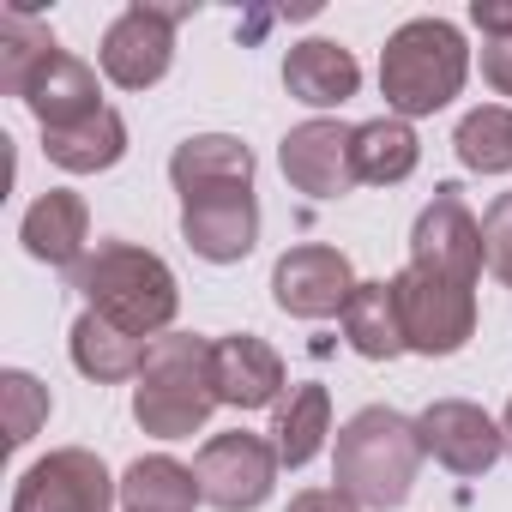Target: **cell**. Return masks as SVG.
Wrapping results in <instances>:
<instances>
[{
    "label": "cell",
    "mask_w": 512,
    "mask_h": 512,
    "mask_svg": "<svg viewBox=\"0 0 512 512\" xmlns=\"http://www.w3.org/2000/svg\"><path fill=\"white\" fill-rule=\"evenodd\" d=\"M422 434L416 416L392 410V404H368L338 428L332 446V488H344L362 512H392L410 500L416 470H422Z\"/></svg>",
    "instance_id": "cell-1"
},
{
    "label": "cell",
    "mask_w": 512,
    "mask_h": 512,
    "mask_svg": "<svg viewBox=\"0 0 512 512\" xmlns=\"http://www.w3.org/2000/svg\"><path fill=\"white\" fill-rule=\"evenodd\" d=\"M67 284L103 314L115 320L121 332L133 338H163L175 326V308H181V290H175V272L157 260L151 247H133V241H97L85 260L67 272Z\"/></svg>",
    "instance_id": "cell-2"
},
{
    "label": "cell",
    "mask_w": 512,
    "mask_h": 512,
    "mask_svg": "<svg viewBox=\"0 0 512 512\" xmlns=\"http://www.w3.org/2000/svg\"><path fill=\"white\" fill-rule=\"evenodd\" d=\"M217 374L211 344L193 332H163L145 350V368L133 380V422L151 440H193L217 410Z\"/></svg>",
    "instance_id": "cell-3"
},
{
    "label": "cell",
    "mask_w": 512,
    "mask_h": 512,
    "mask_svg": "<svg viewBox=\"0 0 512 512\" xmlns=\"http://www.w3.org/2000/svg\"><path fill=\"white\" fill-rule=\"evenodd\" d=\"M470 79V49L452 19H410L380 49V97L398 121L440 115Z\"/></svg>",
    "instance_id": "cell-4"
},
{
    "label": "cell",
    "mask_w": 512,
    "mask_h": 512,
    "mask_svg": "<svg viewBox=\"0 0 512 512\" xmlns=\"http://www.w3.org/2000/svg\"><path fill=\"white\" fill-rule=\"evenodd\" d=\"M278 446L266 434H247V428H229V434H211L193 458V476L205 488V506L217 512H260L278 488Z\"/></svg>",
    "instance_id": "cell-5"
},
{
    "label": "cell",
    "mask_w": 512,
    "mask_h": 512,
    "mask_svg": "<svg viewBox=\"0 0 512 512\" xmlns=\"http://www.w3.org/2000/svg\"><path fill=\"white\" fill-rule=\"evenodd\" d=\"M187 19V7H151V0H133L127 13L109 19L103 43H97V67L109 85L121 91H151L163 85L169 61H175V25Z\"/></svg>",
    "instance_id": "cell-6"
},
{
    "label": "cell",
    "mask_w": 512,
    "mask_h": 512,
    "mask_svg": "<svg viewBox=\"0 0 512 512\" xmlns=\"http://www.w3.org/2000/svg\"><path fill=\"white\" fill-rule=\"evenodd\" d=\"M398 302H404V338L416 356H458L476 338V284L440 278V272H416L404 266L398 278Z\"/></svg>",
    "instance_id": "cell-7"
},
{
    "label": "cell",
    "mask_w": 512,
    "mask_h": 512,
    "mask_svg": "<svg viewBox=\"0 0 512 512\" xmlns=\"http://www.w3.org/2000/svg\"><path fill=\"white\" fill-rule=\"evenodd\" d=\"M115 500H121V482L109 476V464L85 446H61L19 476L7 512H109Z\"/></svg>",
    "instance_id": "cell-8"
},
{
    "label": "cell",
    "mask_w": 512,
    "mask_h": 512,
    "mask_svg": "<svg viewBox=\"0 0 512 512\" xmlns=\"http://www.w3.org/2000/svg\"><path fill=\"white\" fill-rule=\"evenodd\" d=\"M356 266H350V253L326 247V241H302L290 247L284 260L272 266V302L290 314V320H344L350 296H356Z\"/></svg>",
    "instance_id": "cell-9"
},
{
    "label": "cell",
    "mask_w": 512,
    "mask_h": 512,
    "mask_svg": "<svg viewBox=\"0 0 512 512\" xmlns=\"http://www.w3.org/2000/svg\"><path fill=\"white\" fill-rule=\"evenodd\" d=\"M410 266H416V272L458 278V284H476V278H482V223L470 217V205H464V193H458L452 181H440L434 199L416 211Z\"/></svg>",
    "instance_id": "cell-10"
},
{
    "label": "cell",
    "mask_w": 512,
    "mask_h": 512,
    "mask_svg": "<svg viewBox=\"0 0 512 512\" xmlns=\"http://www.w3.org/2000/svg\"><path fill=\"white\" fill-rule=\"evenodd\" d=\"M278 163H284V181L308 199H344L362 181L356 175V127L332 121V115H314V121L290 127L284 145H278Z\"/></svg>",
    "instance_id": "cell-11"
},
{
    "label": "cell",
    "mask_w": 512,
    "mask_h": 512,
    "mask_svg": "<svg viewBox=\"0 0 512 512\" xmlns=\"http://www.w3.org/2000/svg\"><path fill=\"white\" fill-rule=\"evenodd\" d=\"M416 434H422V452L434 464H446L452 476H488L500 464V452H506L500 422L470 398H434L416 416Z\"/></svg>",
    "instance_id": "cell-12"
},
{
    "label": "cell",
    "mask_w": 512,
    "mask_h": 512,
    "mask_svg": "<svg viewBox=\"0 0 512 512\" xmlns=\"http://www.w3.org/2000/svg\"><path fill=\"white\" fill-rule=\"evenodd\" d=\"M181 241L211 266H235L260 241V199L253 187L235 193H205V199H181Z\"/></svg>",
    "instance_id": "cell-13"
},
{
    "label": "cell",
    "mask_w": 512,
    "mask_h": 512,
    "mask_svg": "<svg viewBox=\"0 0 512 512\" xmlns=\"http://www.w3.org/2000/svg\"><path fill=\"white\" fill-rule=\"evenodd\" d=\"M211 374H217V398L229 410H272L284 404V356L266 344V338H253V332H229L211 344Z\"/></svg>",
    "instance_id": "cell-14"
},
{
    "label": "cell",
    "mask_w": 512,
    "mask_h": 512,
    "mask_svg": "<svg viewBox=\"0 0 512 512\" xmlns=\"http://www.w3.org/2000/svg\"><path fill=\"white\" fill-rule=\"evenodd\" d=\"M25 109L37 115V127H43V133H61V127L91 121V115L103 109L97 67H91V61H79V55H67V49H55V55L31 73V85H25Z\"/></svg>",
    "instance_id": "cell-15"
},
{
    "label": "cell",
    "mask_w": 512,
    "mask_h": 512,
    "mask_svg": "<svg viewBox=\"0 0 512 512\" xmlns=\"http://www.w3.org/2000/svg\"><path fill=\"white\" fill-rule=\"evenodd\" d=\"M19 241H25L31 260H43L55 272H73L91 253V211H85V199L67 193V187H49L43 199H31V211L19 223Z\"/></svg>",
    "instance_id": "cell-16"
},
{
    "label": "cell",
    "mask_w": 512,
    "mask_h": 512,
    "mask_svg": "<svg viewBox=\"0 0 512 512\" xmlns=\"http://www.w3.org/2000/svg\"><path fill=\"white\" fill-rule=\"evenodd\" d=\"M284 91L308 109H344L362 91V67L344 43L308 37V43H290V55H284Z\"/></svg>",
    "instance_id": "cell-17"
},
{
    "label": "cell",
    "mask_w": 512,
    "mask_h": 512,
    "mask_svg": "<svg viewBox=\"0 0 512 512\" xmlns=\"http://www.w3.org/2000/svg\"><path fill=\"white\" fill-rule=\"evenodd\" d=\"M169 181L181 199H205V193H235L253 187V151L235 133H193L175 145L169 157Z\"/></svg>",
    "instance_id": "cell-18"
},
{
    "label": "cell",
    "mask_w": 512,
    "mask_h": 512,
    "mask_svg": "<svg viewBox=\"0 0 512 512\" xmlns=\"http://www.w3.org/2000/svg\"><path fill=\"white\" fill-rule=\"evenodd\" d=\"M344 338L368 362H392V356L410 350V338H404V302H398V284L392 278L356 284V296L344 308Z\"/></svg>",
    "instance_id": "cell-19"
},
{
    "label": "cell",
    "mask_w": 512,
    "mask_h": 512,
    "mask_svg": "<svg viewBox=\"0 0 512 512\" xmlns=\"http://www.w3.org/2000/svg\"><path fill=\"white\" fill-rule=\"evenodd\" d=\"M73 368L85 374V380H97V386H121V380H139V368H145V338H133V332H121L115 320H103L97 308H85L79 320H73Z\"/></svg>",
    "instance_id": "cell-20"
},
{
    "label": "cell",
    "mask_w": 512,
    "mask_h": 512,
    "mask_svg": "<svg viewBox=\"0 0 512 512\" xmlns=\"http://www.w3.org/2000/svg\"><path fill=\"white\" fill-rule=\"evenodd\" d=\"M199 500H205V488H199L193 464H181L169 452L133 458L121 476V512H199Z\"/></svg>",
    "instance_id": "cell-21"
},
{
    "label": "cell",
    "mask_w": 512,
    "mask_h": 512,
    "mask_svg": "<svg viewBox=\"0 0 512 512\" xmlns=\"http://www.w3.org/2000/svg\"><path fill=\"white\" fill-rule=\"evenodd\" d=\"M43 151L67 175H103V169H115L127 157V121H121V109L103 103L91 121L61 127V133H43Z\"/></svg>",
    "instance_id": "cell-22"
},
{
    "label": "cell",
    "mask_w": 512,
    "mask_h": 512,
    "mask_svg": "<svg viewBox=\"0 0 512 512\" xmlns=\"http://www.w3.org/2000/svg\"><path fill=\"white\" fill-rule=\"evenodd\" d=\"M326 434H332V392L320 380L308 386H290V398L278 404V422H272V446L284 458V470H302L326 452Z\"/></svg>",
    "instance_id": "cell-23"
},
{
    "label": "cell",
    "mask_w": 512,
    "mask_h": 512,
    "mask_svg": "<svg viewBox=\"0 0 512 512\" xmlns=\"http://www.w3.org/2000/svg\"><path fill=\"white\" fill-rule=\"evenodd\" d=\"M416 163H422V139H416L410 121L380 115V121L356 127V175L368 187H398V181L416 175Z\"/></svg>",
    "instance_id": "cell-24"
},
{
    "label": "cell",
    "mask_w": 512,
    "mask_h": 512,
    "mask_svg": "<svg viewBox=\"0 0 512 512\" xmlns=\"http://www.w3.org/2000/svg\"><path fill=\"white\" fill-rule=\"evenodd\" d=\"M55 49H61V43H55L49 25H37L25 7H7V13H0V91H7V97H25L31 73H37Z\"/></svg>",
    "instance_id": "cell-25"
},
{
    "label": "cell",
    "mask_w": 512,
    "mask_h": 512,
    "mask_svg": "<svg viewBox=\"0 0 512 512\" xmlns=\"http://www.w3.org/2000/svg\"><path fill=\"white\" fill-rule=\"evenodd\" d=\"M452 151L470 175H506L512 169V109L506 103H482L458 121Z\"/></svg>",
    "instance_id": "cell-26"
},
{
    "label": "cell",
    "mask_w": 512,
    "mask_h": 512,
    "mask_svg": "<svg viewBox=\"0 0 512 512\" xmlns=\"http://www.w3.org/2000/svg\"><path fill=\"white\" fill-rule=\"evenodd\" d=\"M0 404H7V446H31L37 428L49 422V386L25 368L0 374Z\"/></svg>",
    "instance_id": "cell-27"
},
{
    "label": "cell",
    "mask_w": 512,
    "mask_h": 512,
    "mask_svg": "<svg viewBox=\"0 0 512 512\" xmlns=\"http://www.w3.org/2000/svg\"><path fill=\"white\" fill-rule=\"evenodd\" d=\"M482 266L512 284V193H500L488 211H482Z\"/></svg>",
    "instance_id": "cell-28"
},
{
    "label": "cell",
    "mask_w": 512,
    "mask_h": 512,
    "mask_svg": "<svg viewBox=\"0 0 512 512\" xmlns=\"http://www.w3.org/2000/svg\"><path fill=\"white\" fill-rule=\"evenodd\" d=\"M482 85L500 91V97H512V37L482 43Z\"/></svg>",
    "instance_id": "cell-29"
},
{
    "label": "cell",
    "mask_w": 512,
    "mask_h": 512,
    "mask_svg": "<svg viewBox=\"0 0 512 512\" xmlns=\"http://www.w3.org/2000/svg\"><path fill=\"white\" fill-rule=\"evenodd\" d=\"M470 25L482 31V43L512 37V0H476V7H470Z\"/></svg>",
    "instance_id": "cell-30"
},
{
    "label": "cell",
    "mask_w": 512,
    "mask_h": 512,
    "mask_svg": "<svg viewBox=\"0 0 512 512\" xmlns=\"http://www.w3.org/2000/svg\"><path fill=\"white\" fill-rule=\"evenodd\" d=\"M290 512H362L344 488H302L296 500H290Z\"/></svg>",
    "instance_id": "cell-31"
},
{
    "label": "cell",
    "mask_w": 512,
    "mask_h": 512,
    "mask_svg": "<svg viewBox=\"0 0 512 512\" xmlns=\"http://www.w3.org/2000/svg\"><path fill=\"white\" fill-rule=\"evenodd\" d=\"M500 434H506V452H512V404H506V422H500Z\"/></svg>",
    "instance_id": "cell-32"
}]
</instances>
